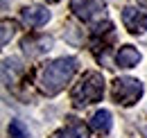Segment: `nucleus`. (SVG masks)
<instances>
[{
    "label": "nucleus",
    "mask_w": 147,
    "mask_h": 138,
    "mask_svg": "<svg viewBox=\"0 0 147 138\" xmlns=\"http://www.w3.org/2000/svg\"><path fill=\"white\" fill-rule=\"evenodd\" d=\"M104 77L102 72L97 70H88L82 75V79L77 82L70 91V102L77 106V109H84L93 102H100L104 97Z\"/></svg>",
    "instance_id": "2"
},
{
    "label": "nucleus",
    "mask_w": 147,
    "mask_h": 138,
    "mask_svg": "<svg viewBox=\"0 0 147 138\" xmlns=\"http://www.w3.org/2000/svg\"><path fill=\"white\" fill-rule=\"evenodd\" d=\"M122 23L131 34H143L147 32V14L136 9V7H125L122 9Z\"/></svg>",
    "instance_id": "6"
},
{
    "label": "nucleus",
    "mask_w": 147,
    "mask_h": 138,
    "mask_svg": "<svg viewBox=\"0 0 147 138\" xmlns=\"http://www.w3.org/2000/svg\"><path fill=\"white\" fill-rule=\"evenodd\" d=\"M0 27H2V34H0V43H2V45H7V43L11 41V36L16 34V23H14V20H9V18H5Z\"/></svg>",
    "instance_id": "11"
},
{
    "label": "nucleus",
    "mask_w": 147,
    "mask_h": 138,
    "mask_svg": "<svg viewBox=\"0 0 147 138\" xmlns=\"http://www.w3.org/2000/svg\"><path fill=\"white\" fill-rule=\"evenodd\" d=\"M143 82L140 79H134V77H118L113 84H111V97L113 102L120 104V106H134L143 97Z\"/></svg>",
    "instance_id": "3"
},
{
    "label": "nucleus",
    "mask_w": 147,
    "mask_h": 138,
    "mask_svg": "<svg viewBox=\"0 0 147 138\" xmlns=\"http://www.w3.org/2000/svg\"><path fill=\"white\" fill-rule=\"evenodd\" d=\"M52 36H45V34H32V36H25L20 48L27 57H38V54H45L48 50H52Z\"/></svg>",
    "instance_id": "5"
},
{
    "label": "nucleus",
    "mask_w": 147,
    "mask_h": 138,
    "mask_svg": "<svg viewBox=\"0 0 147 138\" xmlns=\"http://www.w3.org/2000/svg\"><path fill=\"white\" fill-rule=\"evenodd\" d=\"M88 127H91L95 134L107 136V134L111 131V111H107V109L95 111V113L91 116V120H88Z\"/></svg>",
    "instance_id": "9"
},
{
    "label": "nucleus",
    "mask_w": 147,
    "mask_h": 138,
    "mask_svg": "<svg viewBox=\"0 0 147 138\" xmlns=\"http://www.w3.org/2000/svg\"><path fill=\"white\" fill-rule=\"evenodd\" d=\"M20 18L27 27H43L48 20H50V12L48 7H41V5H32V7H25L20 12Z\"/></svg>",
    "instance_id": "7"
},
{
    "label": "nucleus",
    "mask_w": 147,
    "mask_h": 138,
    "mask_svg": "<svg viewBox=\"0 0 147 138\" xmlns=\"http://www.w3.org/2000/svg\"><path fill=\"white\" fill-rule=\"evenodd\" d=\"M140 2H143V5H147V0H140Z\"/></svg>",
    "instance_id": "14"
},
{
    "label": "nucleus",
    "mask_w": 147,
    "mask_h": 138,
    "mask_svg": "<svg viewBox=\"0 0 147 138\" xmlns=\"http://www.w3.org/2000/svg\"><path fill=\"white\" fill-rule=\"evenodd\" d=\"M140 52L136 50L134 45H122L118 54H115V64L120 66V68H134V66H138L140 64Z\"/></svg>",
    "instance_id": "10"
},
{
    "label": "nucleus",
    "mask_w": 147,
    "mask_h": 138,
    "mask_svg": "<svg viewBox=\"0 0 147 138\" xmlns=\"http://www.w3.org/2000/svg\"><path fill=\"white\" fill-rule=\"evenodd\" d=\"M52 138H88V127L79 118H68L66 120V127L59 129Z\"/></svg>",
    "instance_id": "8"
},
{
    "label": "nucleus",
    "mask_w": 147,
    "mask_h": 138,
    "mask_svg": "<svg viewBox=\"0 0 147 138\" xmlns=\"http://www.w3.org/2000/svg\"><path fill=\"white\" fill-rule=\"evenodd\" d=\"M77 59L75 57H61L50 64H45L38 72V91L48 97H52L57 93H61L66 84H70V79L77 72Z\"/></svg>",
    "instance_id": "1"
},
{
    "label": "nucleus",
    "mask_w": 147,
    "mask_h": 138,
    "mask_svg": "<svg viewBox=\"0 0 147 138\" xmlns=\"http://www.w3.org/2000/svg\"><path fill=\"white\" fill-rule=\"evenodd\" d=\"M48 2H59V0H48Z\"/></svg>",
    "instance_id": "13"
},
{
    "label": "nucleus",
    "mask_w": 147,
    "mask_h": 138,
    "mask_svg": "<svg viewBox=\"0 0 147 138\" xmlns=\"http://www.w3.org/2000/svg\"><path fill=\"white\" fill-rule=\"evenodd\" d=\"M9 136L11 138H27V127L20 120H11V124H9Z\"/></svg>",
    "instance_id": "12"
},
{
    "label": "nucleus",
    "mask_w": 147,
    "mask_h": 138,
    "mask_svg": "<svg viewBox=\"0 0 147 138\" xmlns=\"http://www.w3.org/2000/svg\"><path fill=\"white\" fill-rule=\"evenodd\" d=\"M107 2L104 0H70V12L84 23H93L104 16Z\"/></svg>",
    "instance_id": "4"
}]
</instances>
